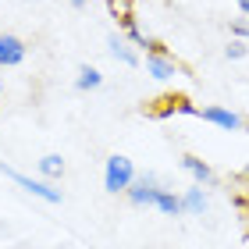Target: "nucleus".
Instances as JSON below:
<instances>
[{
	"mask_svg": "<svg viewBox=\"0 0 249 249\" xmlns=\"http://www.w3.org/2000/svg\"><path fill=\"white\" fill-rule=\"evenodd\" d=\"M135 182V167L128 157H107V167H104V189L110 192V196H118V192H128V185Z\"/></svg>",
	"mask_w": 249,
	"mask_h": 249,
	"instance_id": "1",
	"label": "nucleus"
},
{
	"mask_svg": "<svg viewBox=\"0 0 249 249\" xmlns=\"http://www.w3.org/2000/svg\"><path fill=\"white\" fill-rule=\"evenodd\" d=\"M0 171H4V178H11L18 189H25L29 196H36V199H43V203H61V192L50 189L47 182H36V178L21 175V171H15V167H7V164H0Z\"/></svg>",
	"mask_w": 249,
	"mask_h": 249,
	"instance_id": "2",
	"label": "nucleus"
},
{
	"mask_svg": "<svg viewBox=\"0 0 249 249\" xmlns=\"http://www.w3.org/2000/svg\"><path fill=\"white\" fill-rule=\"evenodd\" d=\"M199 118L217 124V128H224V132H242L246 128V121L235 114V110H228V107H199Z\"/></svg>",
	"mask_w": 249,
	"mask_h": 249,
	"instance_id": "3",
	"label": "nucleus"
},
{
	"mask_svg": "<svg viewBox=\"0 0 249 249\" xmlns=\"http://www.w3.org/2000/svg\"><path fill=\"white\" fill-rule=\"evenodd\" d=\"M25 61V43L11 32H0V68H18Z\"/></svg>",
	"mask_w": 249,
	"mask_h": 249,
	"instance_id": "4",
	"label": "nucleus"
},
{
	"mask_svg": "<svg viewBox=\"0 0 249 249\" xmlns=\"http://www.w3.org/2000/svg\"><path fill=\"white\" fill-rule=\"evenodd\" d=\"M153 196H157V178L146 175V178H135L128 185V203L132 207H153Z\"/></svg>",
	"mask_w": 249,
	"mask_h": 249,
	"instance_id": "5",
	"label": "nucleus"
},
{
	"mask_svg": "<svg viewBox=\"0 0 249 249\" xmlns=\"http://www.w3.org/2000/svg\"><path fill=\"white\" fill-rule=\"evenodd\" d=\"M146 71H150L153 78H171L178 68H175L171 57H164V50H150L146 53Z\"/></svg>",
	"mask_w": 249,
	"mask_h": 249,
	"instance_id": "6",
	"label": "nucleus"
},
{
	"mask_svg": "<svg viewBox=\"0 0 249 249\" xmlns=\"http://www.w3.org/2000/svg\"><path fill=\"white\" fill-rule=\"evenodd\" d=\"M153 207L164 213V217H178V213H185L182 210V199L175 196V192H167V189H157V196H153Z\"/></svg>",
	"mask_w": 249,
	"mask_h": 249,
	"instance_id": "7",
	"label": "nucleus"
},
{
	"mask_svg": "<svg viewBox=\"0 0 249 249\" xmlns=\"http://www.w3.org/2000/svg\"><path fill=\"white\" fill-rule=\"evenodd\" d=\"M182 167L192 175V182H196V185H210V182H213V171L199 160V157H192V153H189V157H182Z\"/></svg>",
	"mask_w": 249,
	"mask_h": 249,
	"instance_id": "8",
	"label": "nucleus"
},
{
	"mask_svg": "<svg viewBox=\"0 0 249 249\" xmlns=\"http://www.w3.org/2000/svg\"><path fill=\"white\" fill-rule=\"evenodd\" d=\"M182 210H185V213H192V217H203V210H207V196H203V185L185 189V196H182Z\"/></svg>",
	"mask_w": 249,
	"mask_h": 249,
	"instance_id": "9",
	"label": "nucleus"
},
{
	"mask_svg": "<svg viewBox=\"0 0 249 249\" xmlns=\"http://www.w3.org/2000/svg\"><path fill=\"white\" fill-rule=\"evenodd\" d=\"M107 47H110V53H114V57H118L121 64H128V68H135V64H139V53H135V50H132L124 39L110 36V39H107Z\"/></svg>",
	"mask_w": 249,
	"mask_h": 249,
	"instance_id": "10",
	"label": "nucleus"
},
{
	"mask_svg": "<svg viewBox=\"0 0 249 249\" xmlns=\"http://www.w3.org/2000/svg\"><path fill=\"white\" fill-rule=\"evenodd\" d=\"M75 86H78V89H100V86H104V75H100L93 64H82V68H78Z\"/></svg>",
	"mask_w": 249,
	"mask_h": 249,
	"instance_id": "11",
	"label": "nucleus"
},
{
	"mask_svg": "<svg viewBox=\"0 0 249 249\" xmlns=\"http://www.w3.org/2000/svg\"><path fill=\"white\" fill-rule=\"evenodd\" d=\"M39 171L47 175V178H61V175H64V160H61L57 153H47V157L39 160Z\"/></svg>",
	"mask_w": 249,
	"mask_h": 249,
	"instance_id": "12",
	"label": "nucleus"
},
{
	"mask_svg": "<svg viewBox=\"0 0 249 249\" xmlns=\"http://www.w3.org/2000/svg\"><path fill=\"white\" fill-rule=\"evenodd\" d=\"M107 4H110V15H114L118 21L132 18V0H107Z\"/></svg>",
	"mask_w": 249,
	"mask_h": 249,
	"instance_id": "13",
	"label": "nucleus"
},
{
	"mask_svg": "<svg viewBox=\"0 0 249 249\" xmlns=\"http://www.w3.org/2000/svg\"><path fill=\"white\" fill-rule=\"evenodd\" d=\"M242 53H246L242 43H231V47H228V57H242Z\"/></svg>",
	"mask_w": 249,
	"mask_h": 249,
	"instance_id": "14",
	"label": "nucleus"
},
{
	"mask_svg": "<svg viewBox=\"0 0 249 249\" xmlns=\"http://www.w3.org/2000/svg\"><path fill=\"white\" fill-rule=\"evenodd\" d=\"M231 32H235V36H249V25H246V21H235Z\"/></svg>",
	"mask_w": 249,
	"mask_h": 249,
	"instance_id": "15",
	"label": "nucleus"
},
{
	"mask_svg": "<svg viewBox=\"0 0 249 249\" xmlns=\"http://www.w3.org/2000/svg\"><path fill=\"white\" fill-rule=\"evenodd\" d=\"M239 11H242V15H249V0H239Z\"/></svg>",
	"mask_w": 249,
	"mask_h": 249,
	"instance_id": "16",
	"label": "nucleus"
},
{
	"mask_svg": "<svg viewBox=\"0 0 249 249\" xmlns=\"http://www.w3.org/2000/svg\"><path fill=\"white\" fill-rule=\"evenodd\" d=\"M71 4H75V7H82V4H86V0H71Z\"/></svg>",
	"mask_w": 249,
	"mask_h": 249,
	"instance_id": "17",
	"label": "nucleus"
},
{
	"mask_svg": "<svg viewBox=\"0 0 249 249\" xmlns=\"http://www.w3.org/2000/svg\"><path fill=\"white\" fill-rule=\"evenodd\" d=\"M0 100H4V86H0Z\"/></svg>",
	"mask_w": 249,
	"mask_h": 249,
	"instance_id": "18",
	"label": "nucleus"
}]
</instances>
